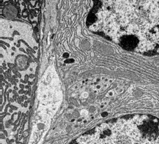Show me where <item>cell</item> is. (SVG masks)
<instances>
[{"mask_svg":"<svg viewBox=\"0 0 159 144\" xmlns=\"http://www.w3.org/2000/svg\"><path fill=\"white\" fill-rule=\"evenodd\" d=\"M119 43L126 50L159 55V1L119 2Z\"/></svg>","mask_w":159,"mask_h":144,"instance_id":"obj_1","label":"cell"},{"mask_svg":"<svg viewBox=\"0 0 159 144\" xmlns=\"http://www.w3.org/2000/svg\"><path fill=\"white\" fill-rule=\"evenodd\" d=\"M71 144H159V136L143 124L138 114L102 124Z\"/></svg>","mask_w":159,"mask_h":144,"instance_id":"obj_2","label":"cell"}]
</instances>
